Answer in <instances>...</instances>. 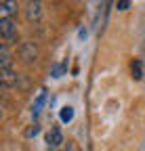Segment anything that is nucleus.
<instances>
[{
  "label": "nucleus",
  "instance_id": "obj_9",
  "mask_svg": "<svg viewBox=\"0 0 145 151\" xmlns=\"http://www.w3.org/2000/svg\"><path fill=\"white\" fill-rule=\"evenodd\" d=\"M59 118H61V122H71L74 120V107H69V105H65V107H61V113H59Z\"/></svg>",
  "mask_w": 145,
  "mask_h": 151
},
{
  "label": "nucleus",
  "instance_id": "obj_1",
  "mask_svg": "<svg viewBox=\"0 0 145 151\" xmlns=\"http://www.w3.org/2000/svg\"><path fill=\"white\" fill-rule=\"evenodd\" d=\"M0 36H2V40L6 44L11 42H17V38H19V32H17V23L15 19H0Z\"/></svg>",
  "mask_w": 145,
  "mask_h": 151
},
{
  "label": "nucleus",
  "instance_id": "obj_11",
  "mask_svg": "<svg viewBox=\"0 0 145 151\" xmlns=\"http://www.w3.org/2000/svg\"><path fill=\"white\" fill-rule=\"evenodd\" d=\"M65 71H67V59H65V61H61L59 65L53 67V78H61Z\"/></svg>",
  "mask_w": 145,
  "mask_h": 151
},
{
  "label": "nucleus",
  "instance_id": "obj_4",
  "mask_svg": "<svg viewBox=\"0 0 145 151\" xmlns=\"http://www.w3.org/2000/svg\"><path fill=\"white\" fill-rule=\"evenodd\" d=\"M19 6H17V0H2L0 4V19H11L17 15Z\"/></svg>",
  "mask_w": 145,
  "mask_h": 151
},
{
  "label": "nucleus",
  "instance_id": "obj_8",
  "mask_svg": "<svg viewBox=\"0 0 145 151\" xmlns=\"http://www.w3.org/2000/svg\"><path fill=\"white\" fill-rule=\"evenodd\" d=\"M44 99H46V90H40L38 99H36V103H34V107H32V113H34V116H38V113H40V109H42V105H44Z\"/></svg>",
  "mask_w": 145,
  "mask_h": 151
},
{
  "label": "nucleus",
  "instance_id": "obj_12",
  "mask_svg": "<svg viewBox=\"0 0 145 151\" xmlns=\"http://www.w3.org/2000/svg\"><path fill=\"white\" fill-rule=\"evenodd\" d=\"M38 132H40V126H38V124H32V126L27 128V132H25V137H27V139H32V137L38 134Z\"/></svg>",
  "mask_w": 145,
  "mask_h": 151
},
{
  "label": "nucleus",
  "instance_id": "obj_2",
  "mask_svg": "<svg viewBox=\"0 0 145 151\" xmlns=\"http://www.w3.org/2000/svg\"><path fill=\"white\" fill-rule=\"evenodd\" d=\"M19 57L27 63V65H32V63H36L38 61V46H36L34 42H21V46H19Z\"/></svg>",
  "mask_w": 145,
  "mask_h": 151
},
{
  "label": "nucleus",
  "instance_id": "obj_13",
  "mask_svg": "<svg viewBox=\"0 0 145 151\" xmlns=\"http://www.w3.org/2000/svg\"><path fill=\"white\" fill-rule=\"evenodd\" d=\"M131 6V0H118V11H126Z\"/></svg>",
  "mask_w": 145,
  "mask_h": 151
},
{
  "label": "nucleus",
  "instance_id": "obj_3",
  "mask_svg": "<svg viewBox=\"0 0 145 151\" xmlns=\"http://www.w3.org/2000/svg\"><path fill=\"white\" fill-rule=\"evenodd\" d=\"M25 19L30 23H36V21L42 19V4H40V0H32V2L25 6Z\"/></svg>",
  "mask_w": 145,
  "mask_h": 151
},
{
  "label": "nucleus",
  "instance_id": "obj_10",
  "mask_svg": "<svg viewBox=\"0 0 145 151\" xmlns=\"http://www.w3.org/2000/svg\"><path fill=\"white\" fill-rule=\"evenodd\" d=\"M131 69H133V78H135V80H141V78H143V63H141L139 59L133 61Z\"/></svg>",
  "mask_w": 145,
  "mask_h": 151
},
{
  "label": "nucleus",
  "instance_id": "obj_5",
  "mask_svg": "<svg viewBox=\"0 0 145 151\" xmlns=\"http://www.w3.org/2000/svg\"><path fill=\"white\" fill-rule=\"evenodd\" d=\"M17 76L13 71V67H0V82H2V86H17Z\"/></svg>",
  "mask_w": 145,
  "mask_h": 151
},
{
  "label": "nucleus",
  "instance_id": "obj_7",
  "mask_svg": "<svg viewBox=\"0 0 145 151\" xmlns=\"http://www.w3.org/2000/svg\"><path fill=\"white\" fill-rule=\"evenodd\" d=\"M0 67H11V55H9L6 42L0 46Z\"/></svg>",
  "mask_w": 145,
  "mask_h": 151
},
{
  "label": "nucleus",
  "instance_id": "obj_6",
  "mask_svg": "<svg viewBox=\"0 0 145 151\" xmlns=\"http://www.w3.org/2000/svg\"><path fill=\"white\" fill-rule=\"evenodd\" d=\"M46 143H48V147H59L61 143H63V134H61V130L59 128H50V132L46 134Z\"/></svg>",
  "mask_w": 145,
  "mask_h": 151
}]
</instances>
